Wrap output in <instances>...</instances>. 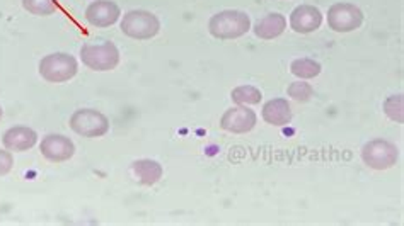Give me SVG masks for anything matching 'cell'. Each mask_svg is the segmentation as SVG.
Here are the masks:
<instances>
[{"instance_id":"1","label":"cell","mask_w":404,"mask_h":226,"mask_svg":"<svg viewBox=\"0 0 404 226\" xmlns=\"http://www.w3.org/2000/svg\"><path fill=\"white\" fill-rule=\"evenodd\" d=\"M210 35L217 40L229 41L244 36L251 29V19L243 10H222L211 16L209 22Z\"/></svg>"},{"instance_id":"2","label":"cell","mask_w":404,"mask_h":226,"mask_svg":"<svg viewBox=\"0 0 404 226\" xmlns=\"http://www.w3.org/2000/svg\"><path fill=\"white\" fill-rule=\"evenodd\" d=\"M81 60L94 71L115 70L120 63V51L111 41L103 43H86L81 48Z\"/></svg>"},{"instance_id":"3","label":"cell","mask_w":404,"mask_h":226,"mask_svg":"<svg viewBox=\"0 0 404 226\" xmlns=\"http://www.w3.org/2000/svg\"><path fill=\"white\" fill-rule=\"evenodd\" d=\"M77 60L69 53H51L41 58L40 75L51 84H63L77 73Z\"/></svg>"},{"instance_id":"4","label":"cell","mask_w":404,"mask_h":226,"mask_svg":"<svg viewBox=\"0 0 404 226\" xmlns=\"http://www.w3.org/2000/svg\"><path fill=\"white\" fill-rule=\"evenodd\" d=\"M122 33L124 36L131 37V40H150L159 33L161 29V22L156 14L149 12V10H130L123 16L122 21Z\"/></svg>"},{"instance_id":"5","label":"cell","mask_w":404,"mask_h":226,"mask_svg":"<svg viewBox=\"0 0 404 226\" xmlns=\"http://www.w3.org/2000/svg\"><path fill=\"white\" fill-rule=\"evenodd\" d=\"M362 160L373 171H387L398 164L399 150L394 143L377 138L365 143L362 148Z\"/></svg>"},{"instance_id":"6","label":"cell","mask_w":404,"mask_h":226,"mask_svg":"<svg viewBox=\"0 0 404 226\" xmlns=\"http://www.w3.org/2000/svg\"><path fill=\"white\" fill-rule=\"evenodd\" d=\"M69 124L74 133L86 138H99L109 131L108 118L96 109H77Z\"/></svg>"},{"instance_id":"7","label":"cell","mask_w":404,"mask_h":226,"mask_svg":"<svg viewBox=\"0 0 404 226\" xmlns=\"http://www.w3.org/2000/svg\"><path fill=\"white\" fill-rule=\"evenodd\" d=\"M364 24V12L355 3L338 2L328 10V26L334 33H352Z\"/></svg>"},{"instance_id":"8","label":"cell","mask_w":404,"mask_h":226,"mask_svg":"<svg viewBox=\"0 0 404 226\" xmlns=\"http://www.w3.org/2000/svg\"><path fill=\"white\" fill-rule=\"evenodd\" d=\"M256 121H258V116L252 109H249L248 105H236V107H230L224 112L220 119V128L229 133L244 134L256 126Z\"/></svg>"},{"instance_id":"9","label":"cell","mask_w":404,"mask_h":226,"mask_svg":"<svg viewBox=\"0 0 404 226\" xmlns=\"http://www.w3.org/2000/svg\"><path fill=\"white\" fill-rule=\"evenodd\" d=\"M122 16L118 3L113 0H96L86 9V21L94 28H109Z\"/></svg>"},{"instance_id":"10","label":"cell","mask_w":404,"mask_h":226,"mask_svg":"<svg viewBox=\"0 0 404 226\" xmlns=\"http://www.w3.org/2000/svg\"><path fill=\"white\" fill-rule=\"evenodd\" d=\"M323 12L314 6H299L290 14V28L299 35H311L323 24Z\"/></svg>"},{"instance_id":"11","label":"cell","mask_w":404,"mask_h":226,"mask_svg":"<svg viewBox=\"0 0 404 226\" xmlns=\"http://www.w3.org/2000/svg\"><path fill=\"white\" fill-rule=\"evenodd\" d=\"M40 150L41 155L47 160L60 164V162H65L74 157L75 145L70 138L63 137V134H48L41 139Z\"/></svg>"},{"instance_id":"12","label":"cell","mask_w":404,"mask_h":226,"mask_svg":"<svg viewBox=\"0 0 404 226\" xmlns=\"http://www.w3.org/2000/svg\"><path fill=\"white\" fill-rule=\"evenodd\" d=\"M2 143L9 152H28L38 143V134L28 126H14L3 133Z\"/></svg>"},{"instance_id":"13","label":"cell","mask_w":404,"mask_h":226,"mask_svg":"<svg viewBox=\"0 0 404 226\" xmlns=\"http://www.w3.org/2000/svg\"><path fill=\"white\" fill-rule=\"evenodd\" d=\"M261 116L264 123L271 124V126H286L292 121V107H290L289 101L283 99V97H277V99L268 101L263 105Z\"/></svg>"},{"instance_id":"14","label":"cell","mask_w":404,"mask_h":226,"mask_svg":"<svg viewBox=\"0 0 404 226\" xmlns=\"http://www.w3.org/2000/svg\"><path fill=\"white\" fill-rule=\"evenodd\" d=\"M285 29H286L285 16L280 12H270L256 22L252 31H254V35L258 36L259 40L270 41L282 36L283 33H285Z\"/></svg>"},{"instance_id":"15","label":"cell","mask_w":404,"mask_h":226,"mask_svg":"<svg viewBox=\"0 0 404 226\" xmlns=\"http://www.w3.org/2000/svg\"><path fill=\"white\" fill-rule=\"evenodd\" d=\"M135 177L145 186H152L162 177V167L156 160H137L131 164Z\"/></svg>"},{"instance_id":"16","label":"cell","mask_w":404,"mask_h":226,"mask_svg":"<svg viewBox=\"0 0 404 226\" xmlns=\"http://www.w3.org/2000/svg\"><path fill=\"white\" fill-rule=\"evenodd\" d=\"M321 70H323L321 63L312 58H297L293 60L292 65H290V71H292L299 80H311V78H316L317 75L321 73Z\"/></svg>"},{"instance_id":"17","label":"cell","mask_w":404,"mask_h":226,"mask_svg":"<svg viewBox=\"0 0 404 226\" xmlns=\"http://www.w3.org/2000/svg\"><path fill=\"white\" fill-rule=\"evenodd\" d=\"M230 99L237 105H254L261 103L263 94L254 85H241V87H236L230 92Z\"/></svg>"},{"instance_id":"18","label":"cell","mask_w":404,"mask_h":226,"mask_svg":"<svg viewBox=\"0 0 404 226\" xmlns=\"http://www.w3.org/2000/svg\"><path fill=\"white\" fill-rule=\"evenodd\" d=\"M384 112L391 121L403 124L404 123V97L403 94H394L389 96L382 104Z\"/></svg>"},{"instance_id":"19","label":"cell","mask_w":404,"mask_h":226,"mask_svg":"<svg viewBox=\"0 0 404 226\" xmlns=\"http://www.w3.org/2000/svg\"><path fill=\"white\" fill-rule=\"evenodd\" d=\"M22 7L35 16H51L58 10L56 0H22Z\"/></svg>"},{"instance_id":"20","label":"cell","mask_w":404,"mask_h":226,"mask_svg":"<svg viewBox=\"0 0 404 226\" xmlns=\"http://www.w3.org/2000/svg\"><path fill=\"white\" fill-rule=\"evenodd\" d=\"M286 94H289L290 99L297 101V103H307V101L312 99L314 96V89L309 82H293V84L289 85L286 89Z\"/></svg>"},{"instance_id":"21","label":"cell","mask_w":404,"mask_h":226,"mask_svg":"<svg viewBox=\"0 0 404 226\" xmlns=\"http://www.w3.org/2000/svg\"><path fill=\"white\" fill-rule=\"evenodd\" d=\"M14 165L13 153L9 150H0V177L9 174Z\"/></svg>"},{"instance_id":"22","label":"cell","mask_w":404,"mask_h":226,"mask_svg":"<svg viewBox=\"0 0 404 226\" xmlns=\"http://www.w3.org/2000/svg\"><path fill=\"white\" fill-rule=\"evenodd\" d=\"M0 118H2V107H0Z\"/></svg>"}]
</instances>
